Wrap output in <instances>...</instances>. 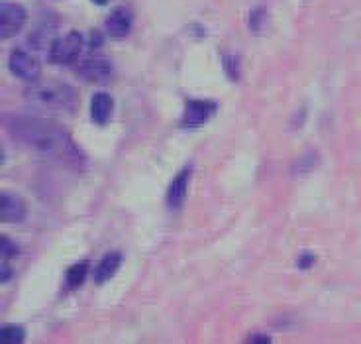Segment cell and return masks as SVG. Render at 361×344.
Wrapping results in <instances>:
<instances>
[{"label":"cell","mask_w":361,"mask_h":344,"mask_svg":"<svg viewBox=\"0 0 361 344\" xmlns=\"http://www.w3.org/2000/svg\"><path fill=\"white\" fill-rule=\"evenodd\" d=\"M265 24H267V10L265 6H255L250 14V30L253 34H259L263 32Z\"/></svg>","instance_id":"15"},{"label":"cell","mask_w":361,"mask_h":344,"mask_svg":"<svg viewBox=\"0 0 361 344\" xmlns=\"http://www.w3.org/2000/svg\"><path fill=\"white\" fill-rule=\"evenodd\" d=\"M132 10L128 6H118L109 14L106 18V32L112 37H126L132 30Z\"/></svg>","instance_id":"9"},{"label":"cell","mask_w":361,"mask_h":344,"mask_svg":"<svg viewBox=\"0 0 361 344\" xmlns=\"http://www.w3.org/2000/svg\"><path fill=\"white\" fill-rule=\"evenodd\" d=\"M10 71L14 73L22 81L34 83L39 77V64L32 54H27L24 49H14L10 54L8 59Z\"/></svg>","instance_id":"6"},{"label":"cell","mask_w":361,"mask_h":344,"mask_svg":"<svg viewBox=\"0 0 361 344\" xmlns=\"http://www.w3.org/2000/svg\"><path fill=\"white\" fill-rule=\"evenodd\" d=\"M85 46V40L79 32H69L61 37H55L49 46V64L71 65L79 59Z\"/></svg>","instance_id":"3"},{"label":"cell","mask_w":361,"mask_h":344,"mask_svg":"<svg viewBox=\"0 0 361 344\" xmlns=\"http://www.w3.org/2000/svg\"><path fill=\"white\" fill-rule=\"evenodd\" d=\"M26 100L37 110L49 112H77L79 95L65 83H36L26 89Z\"/></svg>","instance_id":"2"},{"label":"cell","mask_w":361,"mask_h":344,"mask_svg":"<svg viewBox=\"0 0 361 344\" xmlns=\"http://www.w3.org/2000/svg\"><path fill=\"white\" fill-rule=\"evenodd\" d=\"M27 18V12L24 6L16 2H4L0 6V36L2 40H8L18 34L24 22Z\"/></svg>","instance_id":"5"},{"label":"cell","mask_w":361,"mask_h":344,"mask_svg":"<svg viewBox=\"0 0 361 344\" xmlns=\"http://www.w3.org/2000/svg\"><path fill=\"white\" fill-rule=\"evenodd\" d=\"M216 112V102L204 99H190L185 105V112L180 118V126L187 130H195L207 124L210 118Z\"/></svg>","instance_id":"4"},{"label":"cell","mask_w":361,"mask_h":344,"mask_svg":"<svg viewBox=\"0 0 361 344\" xmlns=\"http://www.w3.org/2000/svg\"><path fill=\"white\" fill-rule=\"evenodd\" d=\"M112 110H114V100L110 97L109 93H97L92 95L90 100V118L94 124L104 126L112 117Z\"/></svg>","instance_id":"11"},{"label":"cell","mask_w":361,"mask_h":344,"mask_svg":"<svg viewBox=\"0 0 361 344\" xmlns=\"http://www.w3.org/2000/svg\"><path fill=\"white\" fill-rule=\"evenodd\" d=\"M122 266V254L120 252H109L102 260H100L99 268L94 272V283H106L110 278H114V273L118 272V268Z\"/></svg>","instance_id":"12"},{"label":"cell","mask_w":361,"mask_h":344,"mask_svg":"<svg viewBox=\"0 0 361 344\" xmlns=\"http://www.w3.org/2000/svg\"><path fill=\"white\" fill-rule=\"evenodd\" d=\"M222 65H224V73L228 79L232 81H240V57L235 55H224L222 57Z\"/></svg>","instance_id":"16"},{"label":"cell","mask_w":361,"mask_h":344,"mask_svg":"<svg viewBox=\"0 0 361 344\" xmlns=\"http://www.w3.org/2000/svg\"><path fill=\"white\" fill-rule=\"evenodd\" d=\"M92 2H94V4H100V6H102V4H109L110 0H92Z\"/></svg>","instance_id":"21"},{"label":"cell","mask_w":361,"mask_h":344,"mask_svg":"<svg viewBox=\"0 0 361 344\" xmlns=\"http://www.w3.org/2000/svg\"><path fill=\"white\" fill-rule=\"evenodd\" d=\"M190 173H192V167L187 165V167H183V170L175 175V179H173L171 185H169V189H167V205H169V208H179L180 205L185 203Z\"/></svg>","instance_id":"10"},{"label":"cell","mask_w":361,"mask_h":344,"mask_svg":"<svg viewBox=\"0 0 361 344\" xmlns=\"http://www.w3.org/2000/svg\"><path fill=\"white\" fill-rule=\"evenodd\" d=\"M0 254H2L4 258H14V256H18V248L12 244L10 238L2 236V238H0Z\"/></svg>","instance_id":"17"},{"label":"cell","mask_w":361,"mask_h":344,"mask_svg":"<svg viewBox=\"0 0 361 344\" xmlns=\"http://www.w3.org/2000/svg\"><path fill=\"white\" fill-rule=\"evenodd\" d=\"M26 338V331L18 325H4L0 328V343L2 344H20Z\"/></svg>","instance_id":"14"},{"label":"cell","mask_w":361,"mask_h":344,"mask_svg":"<svg viewBox=\"0 0 361 344\" xmlns=\"http://www.w3.org/2000/svg\"><path fill=\"white\" fill-rule=\"evenodd\" d=\"M12 138L26 146L34 154L57 162L81 163L82 155L79 148L75 146L69 132L61 124L54 120L37 117H26V114H12L6 120Z\"/></svg>","instance_id":"1"},{"label":"cell","mask_w":361,"mask_h":344,"mask_svg":"<svg viewBox=\"0 0 361 344\" xmlns=\"http://www.w3.org/2000/svg\"><path fill=\"white\" fill-rule=\"evenodd\" d=\"M87 272H89V262H77L67 270V285L71 290H77L82 285V281L87 280Z\"/></svg>","instance_id":"13"},{"label":"cell","mask_w":361,"mask_h":344,"mask_svg":"<svg viewBox=\"0 0 361 344\" xmlns=\"http://www.w3.org/2000/svg\"><path fill=\"white\" fill-rule=\"evenodd\" d=\"M247 343H252V344H269L271 343V338L269 336H265V335H253L247 338Z\"/></svg>","instance_id":"19"},{"label":"cell","mask_w":361,"mask_h":344,"mask_svg":"<svg viewBox=\"0 0 361 344\" xmlns=\"http://www.w3.org/2000/svg\"><path fill=\"white\" fill-rule=\"evenodd\" d=\"M298 270H310L314 266V254L312 252H305L298 256Z\"/></svg>","instance_id":"18"},{"label":"cell","mask_w":361,"mask_h":344,"mask_svg":"<svg viewBox=\"0 0 361 344\" xmlns=\"http://www.w3.org/2000/svg\"><path fill=\"white\" fill-rule=\"evenodd\" d=\"M77 75L81 77L82 81L104 83L109 81L110 75H112V65H110V61H106V59L92 57V59H87V61L77 69Z\"/></svg>","instance_id":"8"},{"label":"cell","mask_w":361,"mask_h":344,"mask_svg":"<svg viewBox=\"0 0 361 344\" xmlns=\"http://www.w3.org/2000/svg\"><path fill=\"white\" fill-rule=\"evenodd\" d=\"M12 270H10V268H6V263H2V283H6V281L10 280V278H12Z\"/></svg>","instance_id":"20"},{"label":"cell","mask_w":361,"mask_h":344,"mask_svg":"<svg viewBox=\"0 0 361 344\" xmlns=\"http://www.w3.org/2000/svg\"><path fill=\"white\" fill-rule=\"evenodd\" d=\"M0 218L2 223H22L26 218V203L18 195L4 191L0 195Z\"/></svg>","instance_id":"7"}]
</instances>
